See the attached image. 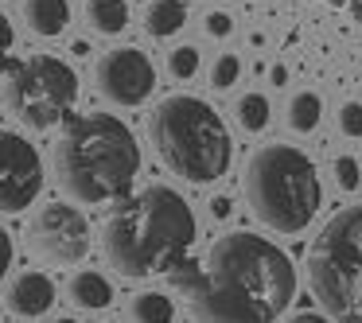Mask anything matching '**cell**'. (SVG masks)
<instances>
[{
    "instance_id": "1",
    "label": "cell",
    "mask_w": 362,
    "mask_h": 323,
    "mask_svg": "<svg viewBox=\"0 0 362 323\" xmlns=\"http://www.w3.org/2000/svg\"><path fill=\"white\" fill-rule=\"evenodd\" d=\"M168 284L199 323H276L296 300L292 257L250 230L218 237L203 265L187 257Z\"/></svg>"
},
{
    "instance_id": "2",
    "label": "cell",
    "mask_w": 362,
    "mask_h": 323,
    "mask_svg": "<svg viewBox=\"0 0 362 323\" xmlns=\"http://www.w3.org/2000/svg\"><path fill=\"white\" fill-rule=\"evenodd\" d=\"M195 234L199 222L187 199L164 183H152L110 211L102 245L105 261L125 281H152V276H168L191 257Z\"/></svg>"
},
{
    "instance_id": "3",
    "label": "cell",
    "mask_w": 362,
    "mask_h": 323,
    "mask_svg": "<svg viewBox=\"0 0 362 323\" xmlns=\"http://www.w3.org/2000/svg\"><path fill=\"white\" fill-rule=\"evenodd\" d=\"M55 180L66 199L82 206L121 203L141 175V144L113 113L71 117L55 141Z\"/></svg>"
},
{
    "instance_id": "4",
    "label": "cell",
    "mask_w": 362,
    "mask_h": 323,
    "mask_svg": "<svg viewBox=\"0 0 362 323\" xmlns=\"http://www.w3.org/2000/svg\"><path fill=\"white\" fill-rule=\"evenodd\" d=\"M148 141L160 164L183 183L211 187L230 172L234 141L211 102L195 94H172L148 113Z\"/></svg>"
},
{
    "instance_id": "5",
    "label": "cell",
    "mask_w": 362,
    "mask_h": 323,
    "mask_svg": "<svg viewBox=\"0 0 362 323\" xmlns=\"http://www.w3.org/2000/svg\"><path fill=\"white\" fill-rule=\"evenodd\" d=\"M242 191L253 218L273 234H300L323 206L315 164L292 144H265L245 160Z\"/></svg>"
},
{
    "instance_id": "6",
    "label": "cell",
    "mask_w": 362,
    "mask_h": 323,
    "mask_svg": "<svg viewBox=\"0 0 362 323\" xmlns=\"http://www.w3.org/2000/svg\"><path fill=\"white\" fill-rule=\"evenodd\" d=\"M308 284L331 323H362V206L339 211L308 249Z\"/></svg>"
},
{
    "instance_id": "7",
    "label": "cell",
    "mask_w": 362,
    "mask_h": 323,
    "mask_svg": "<svg viewBox=\"0 0 362 323\" xmlns=\"http://www.w3.org/2000/svg\"><path fill=\"white\" fill-rule=\"evenodd\" d=\"M74 102H78V74L66 59L32 55L12 63V71L4 74V105L16 113L20 125L35 133L63 125Z\"/></svg>"
},
{
    "instance_id": "8",
    "label": "cell",
    "mask_w": 362,
    "mask_h": 323,
    "mask_svg": "<svg viewBox=\"0 0 362 323\" xmlns=\"http://www.w3.org/2000/svg\"><path fill=\"white\" fill-rule=\"evenodd\" d=\"M28 242L40 257L55 265H74L90 253V222L71 203H47L28 222Z\"/></svg>"
},
{
    "instance_id": "9",
    "label": "cell",
    "mask_w": 362,
    "mask_h": 323,
    "mask_svg": "<svg viewBox=\"0 0 362 323\" xmlns=\"http://www.w3.org/2000/svg\"><path fill=\"white\" fill-rule=\"evenodd\" d=\"M94 82L98 94L110 105L133 110V105L148 102L152 90H156V66L136 47H113L94 63Z\"/></svg>"
},
{
    "instance_id": "10",
    "label": "cell",
    "mask_w": 362,
    "mask_h": 323,
    "mask_svg": "<svg viewBox=\"0 0 362 323\" xmlns=\"http://www.w3.org/2000/svg\"><path fill=\"white\" fill-rule=\"evenodd\" d=\"M43 191V160L28 136L0 129V211L20 214Z\"/></svg>"
},
{
    "instance_id": "11",
    "label": "cell",
    "mask_w": 362,
    "mask_h": 323,
    "mask_svg": "<svg viewBox=\"0 0 362 323\" xmlns=\"http://www.w3.org/2000/svg\"><path fill=\"white\" fill-rule=\"evenodd\" d=\"M8 307L20 319H40L55 307V281L40 269H24L8 284Z\"/></svg>"
},
{
    "instance_id": "12",
    "label": "cell",
    "mask_w": 362,
    "mask_h": 323,
    "mask_svg": "<svg viewBox=\"0 0 362 323\" xmlns=\"http://www.w3.org/2000/svg\"><path fill=\"white\" fill-rule=\"evenodd\" d=\"M24 20L32 28V35L55 40L71 24V4L66 0H24Z\"/></svg>"
},
{
    "instance_id": "13",
    "label": "cell",
    "mask_w": 362,
    "mask_h": 323,
    "mask_svg": "<svg viewBox=\"0 0 362 323\" xmlns=\"http://www.w3.org/2000/svg\"><path fill=\"white\" fill-rule=\"evenodd\" d=\"M66 292H71L74 307H82V312H102V307L113 304V284L98 269H78L66 284Z\"/></svg>"
},
{
    "instance_id": "14",
    "label": "cell",
    "mask_w": 362,
    "mask_h": 323,
    "mask_svg": "<svg viewBox=\"0 0 362 323\" xmlns=\"http://www.w3.org/2000/svg\"><path fill=\"white\" fill-rule=\"evenodd\" d=\"M183 24H187V4L183 0H152L144 8V32L152 40H168V35L183 32Z\"/></svg>"
},
{
    "instance_id": "15",
    "label": "cell",
    "mask_w": 362,
    "mask_h": 323,
    "mask_svg": "<svg viewBox=\"0 0 362 323\" xmlns=\"http://www.w3.org/2000/svg\"><path fill=\"white\" fill-rule=\"evenodd\" d=\"M86 24L98 35H121L129 28L125 0H86Z\"/></svg>"
},
{
    "instance_id": "16",
    "label": "cell",
    "mask_w": 362,
    "mask_h": 323,
    "mask_svg": "<svg viewBox=\"0 0 362 323\" xmlns=\"http://www.w3.org/2000/svg\"><path fill=\"white\" fill-rule=\"evenodd\" d=\"M133 323H175V300L168 292H141L129 304Z\"/></svg>"
},
{
    "instance_id": "17",
    "label": "cell",
    "mask_w": 362,
    "mask_h": 323,
    "mask_svg": "<svg viewBox=\"0 0 362 323\" xmlns=\"http://www.w3.org/2000/svg\"><path fill=\"white\" fill-rule=\"evenodd\" d=\"M323 117V98L315 90H300L288 98V129L292 133H312Z\"/></svg>"
},
{
    "instance_id": "18",
    "label": "cell",
    "mask_w": 362,
    "mask_h": 323,
    "mask_svg": "<svg viewBox=\"0 0 362 323\" xmlns=\"http://www.w3.org/2000/svg\"><path fill=\"white\" fill-rule=\"evenodd\" d=\"M234 113H238V125H242L245 133H261V129H269V121H273V105H269V98L257 94V90L238 98Z\"/></svg>"
},
{
    "instance_id": "19",
    "label": "cell",
    "mask_w": 362,
    "mask_h": 323,
    "mask_svg": "<svg viewBox=\"0 0 362 323\" xmlns=\"http://www.w3.org/2000/svg\"><path fill=\"white\" fill-rule=\"evenodd\" d=\"M238 78H242V59H238L234 51H222V55L214 59V66H211V86L214 90H230Z\"/></svg>"
},
{
    "instance_id": "20",
    "label": "cell",
    "mask_w": 362,
    "mask_h": 323,
    "mask_svg": "<svg viewBox=\"0 0 362 323\" xmlns=\"http://www.w3.org/2000/svg\"><path fill=\"white\" fill-rule=\"evenodd\" d=\"M168 71H172L180 82L195 78L199 74V51L195 47H175L172 55H168Z\"/></svg>"
},
{
    "instance_id": "21",
    "label": "cell",
    "mask_w": 362,
    "mask_h": 323,
    "mask_svg": "<svg viewBox=\"0 0 362 323\" xmlns=\"http://www.w3.org/2000/svg\"><path fill=\"white\" fill-rule=\"evenodd\" d=\"M331 172H335V183L343 191H358L362 187V168H358V160H354V156H335Z\"/></svg>"
},
{
    "instance_id": "22",
    "label": "cell",
    "mask_w": 362,
    "mask_h": 323,
    "mask_svg": "<svg viewBox=\"0 0 362 323\" xmlns=\"http://www.w3.org/2000/svg\"><path fill=\"white\" fill-rule=\"evenodd\" d=\"M339 129H343V136H354V141H358L362 136V102H346L343 110H339Z\"/></svg>"
},
{
    "instance_id": "23",
    "label": "cell",
    "mask_w": 362,
    "mask_h": 323,
    "mask_svg": "<svg viewBox=\"0 0 362 323\" xmlns=\"http://www.w3.org/2000/svg\"><path fill=\"white\" fill-rule=\"evenodd\" d=\"M12 43H16V32H12V20L0 12V71H12Z\"/></svg>"
},
{
    "instance_id": "24",
    "label": "cell",
    "mask_w": 362,
    "mask_h": 323,
    "mask_svg": "<svg viewBox=\"0 0 362 323\" xmlns=\"http://www.w3.org/2000/svg\"><path fill=\"white\" fill-rule=\"evenodd\" d=\"M12 257H16V249H12V234L4 226H0V281L8 276V269H12Z\"/></svg>"
},
{
    "instance_id": "25",
    "label": "cell",
    "mask_w": 362,
    "mask_h": 323,
    "mask_svg": "<svg viewBox=\"0 0 362 323\" xmlns=\"http://www.w3.org/2000/svg\"><path fill=\"white\" fill-rule=\"evenodd\" d=\"M206 32H211L214 40H222V35L234 32V20H230L226 12H211V16H206Z\"/></svg>"
},
{
    "instance_id": "26",
    "label": "cell",
    "mask_w": 362,
    "mask_h": 323,
    "mask_svg": "<svg viewBox=\"0 0 362 323\" xmlns=\"http://www.w3.org/2000/svg\"><path fill=\"white\" fill-rule=\"evenodd\" d=\"M284 323H331L327 315H320V312H296L292 319H284Z\"/></svg>"
},
{
    "instance_id": "27",
    "label": "cell",
    "mask_w": 362,
    "mask_h": 323,
    "mask_svg": "<svg viewBox=\"0 0 362 323\" xmlns=\"http://www.w3.org/2000/svg\"><path fill=\"white\" fill-rule=\"evenodd\" d=\"M211 214H214V218H226V214H230V199H214V203H211Z\"/></svg>"
},
{
    "instance_id": "28",
    "label": "cell",
    "mask_w": 362,
    "mask_h": 323,
    "mask_svg": "<svg viewBox=\"0 0 362 323\" xmlns=\"http://www.w3.org/2000/svg\"><path fill=\"white\" fill-rule=\"evenodd\" d=\"M269 78H273V86H284V78H288V71H284V66L276 63L273 71H269Z\"/></svg>"
},
{
    "instance_id": "29",
    "label": "cell",
    "mask_w": 362,
    "mask_h": 323,
    "mask_svg": "<svg viewBox=\"0 0 362 323\" xmlns=\"http://www.w3.org/2000/svg\"><path fill=\"white\" fill-rule=\"evenodd\" d=\"M346 8H351V16H354V20H362V4H358V0H351Z\"/></svg>"
},
{
    "instance_id": "30",
    "label": "cell",
    "mask_w": 362,
    "mask_h": 323,
    "mask_svg": "<svg viewBox=\"0 0 362 323\" xmlns=\"http://www.w3.org/2000/svg\"><path fill=\"white\" fill-rule=\"evenodd\" d=\"M55 323H78V319H66V315H63V319H55Z\"/></svg>"
},
{
    "instance_id": "31",
    "label": "cell",
    "mask_w": 362,
    "mask_h": 323,
    "mask_svg": "<svg viewBox=\"0 0 362 323\" xmlns=\"http://www.w3.org/2000/svg\"><path fill=\"white\" fill-rule=\"evenodd\" d=\"M331 4H351V0H331Z\"/></svg>"
}]
</instances>
